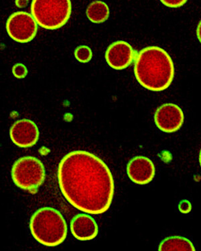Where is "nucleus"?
<instances>
[{
  "instance_id": "2",
  "label": "nucleus",
  "mask_w": 201,
  "mask_h": 251,
  "mask_svg": "<svg viewBox=\"0 0 201 251\" xmlns=\"http://www.w3.org/2000/svg\"><path fill=\"white\" fill-rule=\"evenodd\" d=\"M133 70L139 84L153 92L167 89L175 75L171 56L157 46H150L140 51L135 60Z\"/></svg>"
},
{
  "instance_id": "1",
  "label": "nucleus",
  "mask_w": 201,
  "mask_h": 251,
  "mask_svg": "<svg viewBox=\"0 0 201 251\" xmlns=\"http://www.w3.org/2000/svg\"><path fill=\"white\" fill-rule=\"evenodd\" d=\"M62 194L75 208L85 213L103 214L110 208L115 184L107 164L87 151H73L63 157L58 168Z\"/></svg>"
},
{
  "instance_id": "18",
  "label": "nucleus",
  "mask_w": 201,
  "mask_h": 251,
  "mask_svg": "<svg viewBox=\"0 0 201 251\" xmlns=\"http://www.w3.org/2000/svg\"><path fill=\"white\" fill-rule=\"evenodd\" d=\"M197 36L199 41L201 43V20L199 22L198 25H197Z\"/></svg>"
},
{
  "instance_id": "10",
  "label": "nucleus",
  "mask_w": 201,
  "mask_h": 251,
  "mask_svg": "<svg viewBox=\"0 0 201 251\" xmlns=\"http://www.w3.org/2000/svg\"><path fill=\"white\" fill-rule=\"evenodd\" d=\"M155 173L154 164L149 157L139 155L133 157L127 164V176L131 182L135 184H149L153 180Z\"/></svg>"
},
{
  "instance_id": "16",
  "label": "nucleus",
  "mask_w": 201,
  "mask_h": 251,
  "mask_svg": "<svg viewBox=\"0 0 201 251\" xmlns=\"http://www.w3.org/2000/svg\"><path fill=\"white\" fill-rule=\"evenodd\" d=\"M179 211L182 214H188L192 210V204L188 200H183L179 203Z\"/></svg>"
},
{
  "instance_id": "7",
  "label": "nucleus",
  "mask_w": 201,
  "mask_h": 251,
  "mask_svg": "<svg viewBox=\"0 0 201 251\" xmlns=\"http://www.w3.org/2000/svg\"><path fill=\"white\" fill-rule=\"evenodd\" d=\"M183 111L175 103L162 104L154 113V122L156 127L164 133H172L178 131L184 124Z\"/></svg>"
},
{
  "instance_id": "19",
  "label": "nucleus",
  "mask_w": 201,
  "mask_h": 251,
  "mask_svg": "<svg viewBox=\"0 0 201 251\" xmlns=\"http://www.w3.org/2000/svg\"><path fill=\"white\" fill-rule=\"evenodd\" d=\"M28 1H16V4L19 8H23L28 3Z\"/></svg>"
},
{
  "instance_id": "12",
  "label": "nucleus",
  "mask_w": 201,
  "mask_h": 251,
  "mask_svg": "<svg viewBox=\"0 0 201 251\" xmlns=\"http://www.w3.org/2000/svg\"><path fill=\"white\" fill-rule=\"evenodd\" d=\"M160 251H195V246L190 240L183 236H172L161 242Z\"/></svg>"
},
{
  "instance_id": "20",
  "label": "nucleus",
  "mask_w": 201,
  "mask_h": 251,
  "mask_svg": "<svg viewBox=\"0 0 201 251\" xmlns=\"http://www.w3.org/2000/svg\"><path fill=\"white\" fill-rule=\"evenodd\" d=\"M199 163H200V166L201 167V149L200 151V153H199Z\"/></svg>"
},
{
  "instance_id": "8",
  "label": "nucleus",
  "mask_w": 201,
  "mask_h": 251,
  "mask_svg": "<svg viewBox=\"0 0 201 251\" xmlns=\"http://www.w3.org/2000/svg\"><path fill=\"white\" fill-rule=\"evenodd\" d=\"M11 140L18 147L28 148L38 142L40 132L37 125L32 120L16 121L10 130Z\"/></svg>"
},
{
  "instance_id": "15",
  "label": "nucleus",
  "mask_w": 201,
  "mask_h": 251,
  "mask_svg": "<svg viewBox=\"0 0 201 251\" xmlns=\"http://www.w3.org/2000/svg\"><path fill=\"white\" fill-rule=\"evenodd\" d=\"M12 74L16 78L23 79L28 74V69L22 63H17L12 67Z\"/></svg>"
},
{
  "instance_id": "6",
  "label": "nucleus",
  "mask_w": 201,
  "mask_h": 251,
  "mask_svg": "<svg viewBox=\"0 0 201 251\" xmlns=\"http://www.w3.org/2000/svg\"><path fill=\"white\" fill-rule=\"evenodd\" d=\"M6 30L13 40L19 43H27L35 38L38 24L31 14L25 12H16L9 17Z\"/></svg>"
},
{
  "instance_id": "14",
  "label": "nucleus",
  "mask_w": 201,
  "mask_h": 251,
  "mask_svg": "<svg viewBox=\"0 0 201 251\" xmlns=\"http://www.w3.org/2000/svg\"><path fill=\"white\" fill-rule=\"evenodd\" d=\"M75 57L80 63H87L93 57V52L87 46H79L75 50Z\"/></svg>"
},
{
  "instance_id": "5",
  "label": "nucleus",
  "mask_w": 201,
  "mask_h": 251,
  "mask_svg": "<svg viewBox=\"0 0 201 251\" xmlns=\"http://www.w3.org/2000/svg\"><path fill=\"white\" fill-rule=\"evenodd\" d=\"M11 175L13 182L18 188L28 191L37 190L45 182V166L35 157H21L13 165Z\"/></svg>"
},
{
  "instance_id": "11",
  "label": "nucleus",
  "mask_w": 201,
  "mask_h": 251,
  "mask_svg": "<svg viewBox=\"0 0 201 251\" xmlns=\"http://www.w3.org/2000/svg\"><path fill=\"white\" fill-rule=\"evenodd\" d=\"M70 228L74 237L82 241L94 239L99 232L96 221L88 214H78L73 218Z\"/></svg>"
},
{
  "instance_id": "3",
  "label": "nucleus",
  "mask_w": 201,
  "mask_h": 251,
  "mask_svg": "<svg viewBox=\"0 0 201 251\" xmlns=\"http://www.w3.org/2000/svg\"><path fill=\"white\" fill-rule=\"evenodd\" d=\"M30 229L33 237L41 245L56 247L67 238V225L63 216L56 209H38L31 217Z\"/></svg>"
},
{
  "instance_id": "4",
  "label": "nucleus",
  "mask_w": 201,
  "mask_h": 251,
  "mask_svg": "<svg viewBox=\"0 0 201 251\" xmlns=\"http://www.w3.org/2000/svg\"><path fill=\"white\" fill-rule=\"evenodd\" d=\"M72 12L70 0H34L31 13L40 27L54 30L68 23Z\"/></svg>"
},
{
  "instance_id": "17",
  "label": "nucleus",
  "mask_w": 201,
  "mask_h": 251,
  "mask_svg": "<svg viewBox=\"0 0 201 251\" xmlns=\"http://www.w3.org/2000/svg\"><path fill=\"white\" fill-rule=\"evenodd\" d=\"M161 2L163 3L166 7L171 8H180L182 5L185 4L187 1L183 0V1H161Z\"/></svg>"
},
{
  "instance_id": "9",
  "label": "nucleus",
  "mask_w": 201,
  "mask_h": 251,
  "mask_svg": "<svg viewBox=\"0 0 201 251\" xmlns=\"http://www.w3.org/2000/svg\"><path fill=\"white\" fill-rule=\"evenodd\" d=\"M136 56L132 47L127 42L118 40L111 44L105 52V60L111 69L121 71L129 67Z\"/></svg>"
},
{
  "instance_id": "13",
  "label": "nucleus",
  "mask_w": 201,
  "mask_h": 251,
  "mask_svg": "<svg viewBox=\"0 0 201 251\" xmlns=\"http://www.w3.org/2000/svg\"><path fill=\"white\" fill-rule=\"evenodd\" d=\"M110 11L108 5L104 1H92L87 6L86 10V15L91 23L94 24H101L108 20Z\"/></svg>"
}]
</instances>
